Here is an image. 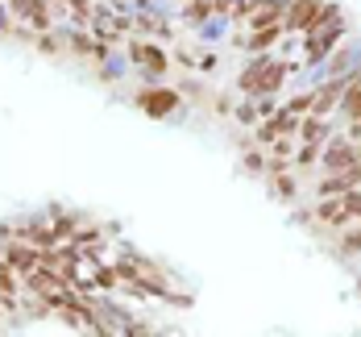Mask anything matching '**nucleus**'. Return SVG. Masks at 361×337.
Here are the masks:
<instances>
[{"instance_id": "10", "label": "nucleus", "mask_w": 361, "mask_h": 337, "mask_svg": "<svg viewBox=\"0 0 361 337\" xmlns=\"http://www.w3.org/2000/svg\"><path fill=\"white\" fill-rule=\"evenodd\" d=\"M50 4H59V8H71L75 17H96V8H92V0H50Z\"/></svg>"}, {"instance_id": "5", "label": "nucleus", "mask_w": 361, "mask_h": 337, "mask_svg": "<svg viewBox=\"0 0 361 337\" xmlns=\"http://www.w3.org/2000/svg\"><path fill=\"white\" fill-rule=\"evenodd\" d=\"M137 105H142L149 117H166V112L179 105V96H175L171 88H149V92H142V96H137Z\"/></svg>"}, {"instance_id": "6", "label": "nucleus", "mask_w": 361, "mask_h": 337, "mask_svg": "<svg viewBox=\"0 0 361 337\" xmlns=\"http://www.w3.org/2000/svg\"><path fill=\"white\" fill-rule=\"evenodd\" d=\"M133 59L142 63L149 75H162L166 71V54L158 50V46H145V42H133Z\"/></svg>"}, {"instance_id": "3", "label": "nucleus", "mask_w": 361, "mask_h": 337, "mask_svg": "<svg viewBox=\"0 0 361 337\" xmlns=\"http://www.w3.org/2000/svg\"><path fill=\"white\" fill-rule=\"evenodd\" d=\"M4 262H8L17 275H30L34 266H42V246L25 242V237H17V242H8V246H4Z\"/></svg>"}, {"instance_id": "12", "label": "nucleus", "mask_w": 361, "mask_h": 337, "mask_svg": "<svg viewBox=\"0 0 361 337\" xmlns=\"http://www.w3.org/2000/svg\"><path fill=\"white\" fill-rule=\"evenodd\" d=\"M341 250H345V254H357V250H361V229H357V233H349V237L341 242Z\"/></svg>"}, {"instance_id": "4", "label": "nucleus", "mask_w": 361, "mask_h": 337, "mask_svg": "<svg viewBox=\"0 0 361 337\" xmlns=\"http://www.w3.org/2000/svg\"><path fill=\"white\" fill-rule=\"evenodd\" d=\"M353 162H361V154L353 142H328L324 146V167L336 175V171H349Z\"/></svg>"}, {"instance_id": "1", "label": "nucleus", "mask_w": 361, "mask_h": 337, "mask_svg": "<svg viewBox=\"0 0 361 337\" xmlns=\"http://www.w3.org/2000/svg\"><path fill=\"white\" fill-rule=\"evenodd\" d=\"M283 75H287L283 63H274V59H257L250 71L241 75V92H250V96H274L279 83H283Z\"/></svg>"}, {"instance_id": "8", "label": "nucleus", "mask_w": 361, "mask_h": 337, "mask_svg": "<svg viewBox=\"0 0 361 337\" xmlns=\"http://www.w3.org/2000/svg\"><path fill=\"white\" fill-rule=\"evenodd\" d=\"M295 134H299V142H324V117H316V112H312L307 121H299V129H295Z\"/></svg>"}, {"instance_id": "9", "label": "nucleus", "mask_w": 361, "mask_h": 337, "mask_svg": "<svg viewBox=\"0 0 361 337\" xmlns=\"http://www.w3.org/2000/svg\"><path fill=\"white\" fill-rule=\"evenodd\" d=\"M341 105H345V112H349L353 121H361V83H349V88H345V100H341Z\"/></svg>"}, {"instance_id": "2", "label": "nucleus", "mask_w": 361, "mask_h": 337, "mask_svg": "<svg viewBox=\"0 0 361 337\" xmlns=\"http://www.w3.org/2000/svg\"><path fill=\"white\" fill-rule=\"evenodd\" d=\"M8 13L25 25H34L37 34L50 30V0H8Z\"/></svg>"}, {"instance_id": "7", "label": "nucleus", "mask_w": 361, "mask_h": 337, "mask_svg": "<svg viewBox=\"0 0 361 337\" xmlns=\"http://www.w3.org/2000/svg\"><path fill=\"white\" fill-rule=\"evenodd\" d=\"M307 54H312V59H320V54H324V50H332V42H336V37H341V21H332V30H320V34H316V30H307Z\"/></svg>"}, {"instance_id": "11", "label": "nucleus", "mask_w": 361, "mask_h": 337, "mask_svg": "<svg viewBox=\"0 0 361 337\" xmlns=\"http://www.w3.org/2000/svg\"><path fill=\"white\" fill-rule=\"evenodd\" d=\"M320 158V142H303L299 146V158H295V167H312Z\"/></svg>"}]
</instances>
